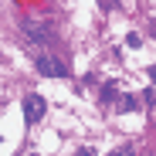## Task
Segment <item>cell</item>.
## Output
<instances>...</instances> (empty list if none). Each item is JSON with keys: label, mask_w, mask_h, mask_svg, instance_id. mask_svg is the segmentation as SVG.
I'll use <instances>...</instances> for the list:
<instances>
[{"label": "cell", "mask_w": 156, "mask_h": 156, "mask_svg": "<svg viewBox=\"0 0 156 156\" xmlns=\"http://www.w3.org/2000/svg\"><path fill=\"white\" fill-rule=\"evenodd\" d=\"M102 95H105V102H112V95H115V85H112V82H109V85H105V88H102Z\"/></svg>", "instance_id": "obj_3"}, {"label": "cell", "mask_w": 156, "mask_h": 156, "mask_svg": "<svg viewBox=\"0 0 156 156\" xmlns=\"http://www.w3.org/2000/svg\"><path fill=\"white\" fill-rule=\"evenodd\" d=\"M102 4H105V7H112V4H115V0H102Z\"/></svg>", "instance_id": "obj_4"}, {"label": "cell", "mask_w": 156, "mask_h": 156, "mask_svg": "<svg viewBox=\"0 0 156 156\" xmlns=\"http://www.w3.org/2000/svg\"><path fill=\"white\" fill-rule=\"evenodd\" d=\"M149 78H153V82H156V68H153V71H149Z\"/></svg>", "instance_id": "obj_5"}, {"label": "cell", "mask_w": 156, "mask_h": 156, "mask_svg": "<svg viewBox=\"0 0 156 156\" xmlns=\"http://www.w3.org/2000/svg\"><path fill=\"white\" fill-rule=\"evenodd\" d=\"M37 71H41L44 78H65V75H68V68H65L58 58H51V55H41V58H37Z\"/></svg>", "instance_id": "obj_1"}, {"label": "cell", "mask_w": 156, "mask_h": 156, "mask_svg": "<svg viewBox=\"0 0 156 156\" xmlns=\"http://www.w3.org/2000/svg\"><path fill=\"white\" fill-rule=\"evenodd\" d=\"M44 115V98L41 95H27V98H24V119H27V122H37Z\"/></svg>", "instance_id": "obj_2"}]
</instances>
